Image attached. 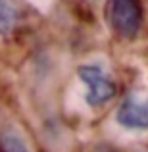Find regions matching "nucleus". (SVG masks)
I'll return each instance as SVG.
<instances>
[{"label":"nucleus","mask_w":148,"mask_h":152,"mask_svg":"<svg viewBox=\"0 0 148 152\" xmlns=\"http://www.w3.org/2000/svg\"><path fill=\"white\" fill-rule=\"evenodd\" d=\"M106 19L121 39H135L142 21L141 2L139 0H108Z\"/></svg>","instance_id":"obj_1"},{"label":"nucleus","mask_w":148,"mask_h":152,"mask_svg":"<svg viewBox=\"0 0 148 152\" xmlns=\"http://www.w3.org/2000/svg\"><path fill=\"white\" fill-rule=\"evenodd\" d=\"M115 119L127 129H148V93L142 91L129 93L119 104Z\"/></svg>","instance_id":"obj_2"},{"label":"nucleus","mask_w":148,"mask_h":152,"mask_svg":"<svg viewBox=\"0 0 148 152\" xmlns=\"http://www.w3.org/2000/svg\"><path fill=\"white\" fill-rule=\"evenodd\" d=\"M77 75L87 85V102L90 106H104L108 100H112L115 94V85L106 77L100 67L96 66H81L77 69Z\"/></svg>","instance_id":"obj_3"},{"label":"nucleus","mask_w":148,"mask_h":152,"mask_svg":"<svg viewBox=\"0 0 148 152\" xmlns=\"http://www.w3.org/2000/svg\"><path fill=\"white\" fill-rule=\"evenodd\" d=\"M17 25V10L12 0H0V35L8 37Z\"/></svg>","instance_id":"obj_4"},{"label":"nucleus","mask_w":148,"mask_h":152,"mask_svg":"<svg viewBox=\"0 0 148 152\" xmlns=\"http://www.w3.org/2000/svg\"><path fill=\"white\" fill-rule=\"evenodd\" d=\"M0 152H29V146L21 139V135L10 129H2L0 131Z\"/></svg>","instance_id":"obj_5"},{"label":"nucleus","mask_w":148,"mask_h":152,"mask_svg":"<svg viewBox=\"0 0 148 152\" xmlns=\"http://www.w3.org/2000/svg\"><path fill=\"white\" fill-rule=\"evenodd\" d=\"M94 152H119L117 148H114V146H106V145H102V146H98Z\"/></svg>","instance_id":"obj_6"}]
</instances>
